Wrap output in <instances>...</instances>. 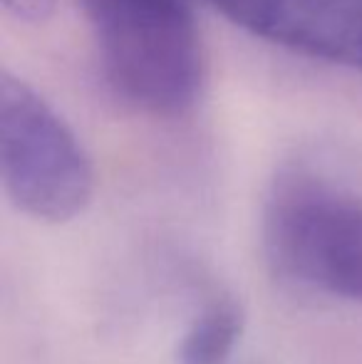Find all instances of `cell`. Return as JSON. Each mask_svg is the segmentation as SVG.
Listing matches in <instances>:
<instances>
[{
	"instance_id": "obj_2",
	"label": "cell",
	"mask_w": 362,
	"mask_h": 364,
	"mask_svg": "<svg viewBox=\"0 0 362 364\" xmlns=\"http://www.w3.org/2000/svg\"><path fill=\"white\" fill-rule=\"evenodd\" d=\"M263 250L283 283L362 305V196L308 166L275 176Z\"/></svg>"
},
{
	"instance_id": "obj_5",
	"label": "cell",
	"mask_w": 362,
	"mask_h": 364,
	"mask_svg": "<svg viewBox=\"0 0 362 364\" xmlns=\"http://www.w3.org/2000/svg\"><path fill=\"white\" fill-rule=\"evenodd\" d=\"M243 332V310L236 300L208 302L179 345L181 364H226Z\"/></svg>"
},
{
	"instance_id": "obj_6",
	"label": "cell",
	"mask_w": 362,
	"mask_h": 364,
	"mask_svg": "<svg viewBox=\"0 0 362 364\" xmlns=\"http://www.w3.org/2000/svg\"><path fill=\"white\" fill-rule=\"evenodd\" d=\"M5 10L25 23H43L50 18L55 8V0H3Z\"/></svg>"
},
{
	"instance_id": "obj_3",
	"label": "cell",
	"mask_w": 362,
	"mask_h": 364,
	"mask_svg": "<svg viewBox=\"0 0 362 364\" xmlns=\"http://www.w3.org/2000/svg\"><path fill=\"white\" fill-rule=\"evenodd\" d=\"M0 176L25 216L68 223L90 206L95 171L65 119L10 70L0 75Z\"/></svg>"
},
{
	"instance_id": "obj_4",
	"label": "cell",
	"mask_w": 362,
	"mask_h": 364,
	"mask_svg": "<svg viewBox=\"0 0 362 364\" xmlns=\"http://www.w3.org/2000/svg\"><path fill=\"white\" fill-rule=\"evenodd\" d=\"M246 33L362 73V0H208Z\"/></svg>"
},
{
	"instance_id": "obj_1",
	"label": "cell",
	"mask_w": 362,
	"mask_h": 364,
	"mask_svg": "<svg viewBox=\"0 0 362 364\" xmlns=\"http://www.w3.org/2000/svg\"><path fill=\"white\" fill-rule=\"evenodd\" d=\"M110 87L132 107L176 117L203 87L191 0H78Z\"/></svg>"
}]
</instances>
